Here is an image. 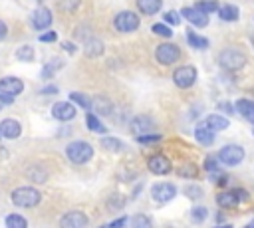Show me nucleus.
<instances>
[{
    "mask_svg": "<svg viewBox=\"0 0 254 228\" xmlns=\"http://www.w3.org/2000/svg\"><path fill=\"white\" fill-rule=\"evenodd\" d=\"M42 200V194L32 186H18L12 190V202L18 208H32Z\"/></svg>",
    "mask_w": 254,
    "mask_h": 228,
    "instance_id": "obj_1",
    "label": "nucleus"
},
{
    "mask_svg": "<svg viewBox=\"0 0 254 228\" xmlns=\"http://www.w3.org/2000/svg\"><path fill=\"white\" fill-rule=\"evenodd\" d=\"M218 61H220V65H222L224 69H228V71H238V69H242V67L246 65V56H244L238 48H226V50L220 52Z\"/></svg>",
    "mask_w": 254,
    "mask_h": 228,
    "instance_id": "obj_2",
    "label": "nucleus"
},
{
    "mask_svg": "<svg viewBox=\"0 0 254 228\" xmlns=\"http://www.w3.org/2000/svg\"><path fill=\"white\" fill-rule=\"evenodd\" d=\"M65 155H67V159H69L71 163L83 165V163H87V161L93 157V149H91V145L85 143V141H73V143L67 145Z\"/></svg>",
    "mask_w": 254,
    "mask_h": 228,
    "instance_id": "obj_3",
    "label": "nucleus"
},
{
    "mask_svg": "<svg viewBox=\"0 0 254 228\" xmlns=\"http://www.w3.org/2000/svg\"><path fill=\"white\" fill-rule=\"evenodd\" d=\"M155 57H157L159 63L171 65V63H175V61L181 57V48L175 46V44H171V42H165V44H161V46L155 50Z\"/></svg>",
    "mask_w": 254,
    "mask_h": 228,
    "instance_id": "obj_4",
    "label": "nucleus"
},
{
    "mask_svg": "<svg viewBox=\"0 0 254 228\" xmlns=\"http://www.w3.org/2000/svg\"><path fill=\"white\" fill-rule=\"evenodd\" d=\"M113 26L117 32H133L139 28V16L135 12H129V10H123L115 16L113 20Z\"/></svg>",
    "mask_w": 254,
    "mask_h": 228,
    "instance_id": "obj_5",
    "label": "nucleus"
},
{
    "mask_svg": "<svg viewBox=\"0 0 254 228\" xmlns=\"http://www.w3.org/2000/svg\"><path fill=\"white\" fill-rule=\"evenodd\" d=\"M173 81H175L177 87L187 89L196 81V69L192 65H181L173 71Z\"/></svg>",
    "mask_w": 254,
    "mask_h": 228,
    "instance_id": "obj_6",
    "label": "nucleus"
},
{
    "mask_svg": "<svg viewBox=\"0 0 254 228\" xmlns=\"http://www.w3.org/2000/svg\"><path fill=\"white\" fill-rule=\"evenodd\" d=\"M218 159H220L224 165L234 167V165L242 163V159H244V149H242L240 145H226V147L220 149Z\"/></svg>",
    "mask_w": 254,
    "mask_h": 228,
    "instance_id": "obj_7",
    "label": "nucleus"
},
{
    "mask_svg": "<svg viewBox=\"0 0 254 228\" xmlns=\"http://www.w3.org/2000/svg\"><path fill=\"white\" fill-rule=\"evenodd\" d=\"M175 194H177V188H175L173 184H167V182H159V184H155V186L151 188V196H153L157 202H161V204L173 200Z\"/></svg>",
    "mask_w": 254,
    "mask_h": 228,
    "instance_id": "obj_8",
    "label": "nucleus"
},
{
    "mask_svg": "<svg viewBox=\"0 0 254 228\" xmlns=\"http://www.w3.org/2000/svg\"><path fill=\"white\" fill-rule=\"evenodd\" d=\"M87 216L81 212V210H71V212H67L62 220H60V224L64 226V228H83V226H87Z\"/></svg>",
    "mask_w": 254,
    "mask_h": 228,
    "instance_id": "obj_9",
    "label": "nucleus"
},
{
    "mask_svg": "<svg viewBox=\"0 0 254 228\" xmlns=\"http://www.w3.org/2000/svg\"><path fill=\"white\" fill-rule=\"evenodd\" d=\"M183 18L187 22H190L192 26H198V28H204L208 24V18H206V12H202L200 8H183Z\"/></svg>",
    "mask_w": 254,
    "mask_h": 228,
    "instance_id": "obj_10",
    "label": "nucleus"
},
{
    "mask_svg": "<svg viewBox=\"0 0 254 228\" xmlns=\"http://www.w3.org/2000/svg\"><path fill=\"white\" fill-rule=\"evenodd\" d=\"M147 167H149V171L153 174H167V172H171V161L165 155H153L149 159Z\"/></svg>",
    "mask_w": 254,
    "mask_h": 228,
    "instance_id": "obj_11",
    "label": "nucleus"
},
{
    "mask_svg": "<svg viewBox=\"0 0 254 228\" xmlns=\"http://www.w3.org/2000/svg\"><path fill=\"white\" fill-rule=\"evenodd\" d=\"M52 115L58 119V121H71L75 117V107L67 101H60L52 107Z\"/></svg>",
    "mask_w": 254,
    "mask_h": 228,
    "instance_id": "obj_12",
    "label": "nucleus"
},
{
    "mask_svg": "<svg viewBox=\"0 0 254 228\" xmlns=\"http://www.w3.org/2000/svg\"><path fill=\"white\" fill-rule=\"evenodd\" d=\"M50 24H52V12L48 8H44V6H40L32 14V26L36 30H46V28H50Z\"/></svg>",
    "mask_w": 254,
    "mask_h": 228,
    "instance_id": "obj_13",
    "label": "nucleus"
},
{
    "mask_svg": "<svg viewBox=\"0 0 254 228\" xmlns=\"http://www.w3.org/2000/svg\"><path fill=\"white\" fill-rule=\"evenodd\" d=\"M0 91L2 93H8V95H18L24 91V83L18 79V77H2L0 79Z\"/></svg>",
    "mask_w": 254,
    "mask_h": 228,
    "instance_id": "obj_14",
    "label": "nucleus"
},
{
    "mask_svg": "<svg viewBox=\"0 0 254 228\" xmlns=\"http://www.w3.org/2000/svg\"><path fill=\"white\" fill-rule=\"evenodd\" d=\"M153 127H155V123H153V119L147 117V115H137V117H133V121H131V131L137 133V135H145V133H149Z\"/></svg>",
    "mask_w": 254,
    "mask_h": 228,
    "instance_id": "obj_15",
    "label": "nucleus"
},
{
    "mask_svg": "<svg viewBox=\"0 0 254 228\" xmlns=\"http://www.w3.org/2000/svg\"><path fill=\"white\" fill-rule=\"evenodd\" d=\"M214 129L204 121V123H198L196 125V129H194V137H196V141L200 143V145H210L212 141H214Z\"/></svg>",
    "mask_w": 254,
    "mask_h": 228,
    "instance_id": "obj_16",
    "label": "nucleus"
},
{
    "mask_svg": "<svg viewBox=\"0 0 254 228\" xmlns=\"http://www.w3.org/2000/svg\"><path fill=\"white\" fill-rule=\"evenodd\" d=\"M20 133H22V127H20L18 121H14V119H4V121L0 123V135L6 137V139H18Z\"/></svg>",
    "mask_w": 254,
    "mask_h": 228,
    "instance_id": "obj_17",
    "label": "nucleus"
},
{
    "mask_svg": "<svg viewBox=\"0 0 254 228\" xmlns=\"http://www.w3.org/2000/svg\"><path fill=\"white\" fill-rule=\"evenodd\" d=\"M161 6H163V0H137V8L147 16L157 14L161 10Z\"/></svg>",
    "mask_w": 254,
    "mask_h": 228,
    "instance_id": "obj_18",
    "label": "nucleus"
},
{
    "mask_svg": "<svg viewBox=\"0 0 254 228\" xmlns=\"http://www.w3.org/2000/svg\"><path fill=\"white\" fill-rule=\"evenodd\" d=\"M216 202H218V206H220V208H234L240 200H238L236 192H234V190H230V192H220V194L216 196Z\"/></svg>",
    "mask_w": 254,
    "mask_h": 228,
    "instance_id": "obj_19",
    "label": "nucleus"
},
{
    "mask_svg": "<svg viewBox=\"0 0 254 228\" xmlns=\"http://www.w3.org/2000/svg\"><path fill=\"white\" fill-rule=\"evenodd\" d=\"M236 111L242 117H246L248 121H254V101H250V99H238Z\"/></svg>",
    "mask_w": 254,
    "mask_h": 228,
    "instance_id": "obj_20",
    "label": "nucleus"
},
{
    "mask_svg": "<svg viewBox=\"0 0 254 228\" xmlns=\"http://www.w3.org/2000/svg\"><path fill=\"white\" fill-rule=\"evenodd\" d=\"M218 16H220V20H224V22H236V20H238V8H236L234 4L220 6V8H218Z\"/></svg>",
    "mask_w": 254,
    "mask_h": 228,
    "instance_id": "obj_21",
    "label": "nucleus"
},
{
    "mask_svg": "<svg viewBox=\"0 0 254 228\" xmlns=\"http://www.w3.org/2000/svg\"><path fill=\"white\" fill-rule=\"evenodd\" d=\"M85 125H87V129L89 131H93V133H97V135H101V133H105L107 129H105V125L97 119V115L95 113H85Z\"/></svg>",
    "mask_w": 254,
    "mask_h": 228,
    "instance_id": "obj_22",
    "label": "nucleus"
},
{
    "mask_svg": "<svg viewBox=\"0 0 254 228\" xmlns=\"http://www.w3.org/2000/svg\"><path fill=\"white\" fill-rule=\"evenodd\" d=\"M99 54H103V44L97 38H87V42H85V56L95 57Z\"/></svg>",
    "mask_w": 254,
    "mask_h": 228,
    "instance_id": "obj_23",
    "label": "nucleus"
},
{
    "mask_svg": "<svg viewBox=\"0 0 254 228\" xmlns=\"http://www.w3.org/2000/svg\"><path fill=\"white\" fill-rule=\"evenodd\" d=\"M187 42H189V46H192L194 50H204V48H208V40L202 38V36H198V34H194V32H187Z\"/></svg>",
    "mask_w": 254,
    "mask_h": 228,
    "instance_id": "obj_24",
    "label": "nucleus"
},
{
    "mask_svg": "<svg viewBox=\"0 0 254 228\" xmlns=\"http://www.w3.org/2000/svg\"><path fill=\"white\" fill-rule=\"evenodd\" d=\"M91 107L97 111V113H103V115H109L111 113V101L107 97H95L91 101Z\"/></svg>",
    "mask_w": 254,
    "mask_h": 228,
    "instance_id": "obj_25",
    "label": "nucleus"
},
{
    "mask_svg": "<svg viewBox=\"0 0 254 228\" xmlns=\"http://www.w3.org/2000/svg\"><path fill=\"white\" fill-rule=\"evenodd\" d=\"M206 123H208L214 131H222V129L228 127V119L222 117V115H210V117H206Z\"/></svg>",
    "mask_w": 254,
    "mask_h": 228,
    "instance_id": "obj_26",
    "label": "nucleus"
},
{
    "mask_svg": "<svg viewBox=\"0 0 254 228\" xmlns=\"http://www.w3.org/2000/svg\"><path fill=\"white\" fill-rule=\"evenodd\" d=\"M6 226L8 228H26L28 226V220L24 216H20V214H10L6 218Z\"/></svg>",
    "mask_w": 254,
    "mask_h": 228,
    "instance_id": "obj_27",
    "label": "nucleus"
},
{
    "mask_svg": "<svg viewBox=\"0 0 254 228\" xmlns=\"http://www.w3.org/2000/svg\"><path fill=\"white\" fill-rule=\"evenodd\" d=\"M64 65V61L62 59H52L50 63H46L44 65V71H42V77L44 79H48V77H52L56 71H58V67H62Z\"/></svg>",
    "mask_w": 254,
    "mask_h": 228,
    "instance_id": "obj_28",
    "label": "nucleus"
},
{
    "mask_svg": "<svg viewBox=\"0 0 254 228\" xmlns=\"http://www.w3.org/2000/svg\"><path fill=\"white\" fill-rule=\"evenodd\" d=\"M101 147L107 149V151H121L125 145L119 141V139H113V137H103L101 139Z\"/></svg>",
    "mask_w": 254,
    "mask_h": 228,
    "instance_id": "obj_29",
    "label": "nucleus"
},
{
    "mask_svg": "<svg viewBox=\"0 0 254 228\" xmlns=\"http://www.w3.org/2000/svg\"><path fill=\"white\" fill-rule=\"evenodd\" d=\"M16 57L20 61H32L34 59V50L30 46H22V48L16 50Z\"/></svg>",
    "mask_w": 254,
    "mask_h": 228,
    "instance_id": "obj_30",
    "label": "nucleus"
},
{
    "mask_svg": "<svg viewBox=\"0 0 254 228\" xmlns=\"http://www.w3.org/2000/svg\"><path fill=\"white\" fill-rule=\"evenodd\" d=\"M69 99H71V101H75L77 105L85 107V109H89V107H91V99H89L87 95L79 93V91H73V93H69Z\"/></svg>",
    "mask_w": 254,
    "mask_h": 228,
    "instance_id": "obj_31",
    "label": "nucleus"
},
{
    "mask_svg": "<svg viewBox=\"0 0 254 228\" xmlns=\"http://www.w3.org/2000/svg\"><path fill=\"white\" fill-rule=\"evenodd\" d=\"M179 174H181V176H187V178H194V176L198 174V169H196L192 163H187V165H183V167L179 169Z\"/></svg>",
    "mask_w": 254,
    "mask_h": 228,
    "instance_id": "obj_32",
    "label": "nucleus"
},
{
    "mask_svg": "<svg viewBox=\"0 0 254 228\" xmlns=\"http://www.w3.org/2000/svg\"><path fill=\"white\" fill-rule=\"evenodd\" d=\"M206 216H208V210H206L204 206H194V208L190 210V218H192V222H204Z\"/></svg>",
    "mask_w": 254,
    "mask_h": 228,
    "instance_id": "obj_33",
    "label": "nucleus"
},
{
    "mask_svg": "<svg viewBox=\"0 0 254 228\" xmlns=\"http://www.w3.org/2000/svg\"><path fill=\"white\" fill-rule=\"evenodd\" d=\"M58 6L62 12H75L79 6V0H58Z\"/></svg>",
    "mask_w": 254,
    "mask_h": 228,
    "instance_id": "obj_34",
    "label": "nucleus"
},
{
    "mask_svg": "<svg viewBox=\"0 0 254 228\" xmlns=\"http://www.w3.org/2000/svg\"><path fill=\"white\" fill-rule=\"evenodd\" d=\"M196 8H200L202 12H216L218 10V2L216 0H202L196 4Z\"/></svg>",
    "mask_w": 254,
    "mask_h": 228,
    "instance_id": "obj_35",
    "label": "nucleus"
},
{
    "mask_svg": "<svg viewBox=\"0 0 254 228\" xmlns=\"http://www.w3.org/2000/svg\"><path fill=\"white\" fill-rule=\"evenodd\" d=\"M131 222H133L135 228H149V226H151V218H147L145 214H137Z\"/></svg>",
    "mask_w": 254,
    "mask_h": 228,
    "instance_id": "obj_36",
    "label": "nucleus"
},
{
    "mask_svg": "<svg viewBox=\"0 0 254 228\" xmlns=\"http://www.w3.org/2000/svg\"><path fill=\"white\" fill-rule=\"evenodd\" d=\"M153 32L159 34V36H163V38H171V36H173V30H171L167 24H155V26H153Z\"/></svg>",
    "mask_w": 254,
    "mask_h": 228,
    "instance_id": "obj_37",
    "label": "nucleus"
},
{
    "mask_svg": "<svg viewBox=\"0 0 254 228\" xmlns=\"http://www.w3.org/2000/svg\"><path fill=\"white\" fill-rule=\"evenodd\" d=\"M163 20H165L167 24H171V26L181 24V18H179V14H177V12H165V14H163Z\"/></svg>",
    "mask_w": 254,
    "mask_h": 228,
    "instance_id": "obj_38",
    "label": "nucleus"
},
{
    "mask_svg": "<svg viewBox=\"0 0 254 228\" xmlns=\"http://www.w3.org/2000/svg\"><path fill=\"white\" fill-rule=\"evenodd\" d=\"M185 194H189L190 198H198V196L202 194V188L196 186V184H192V186H187V188H185Z\"/></svg>",
    "mask_w": 254,
    "mask_h": 228,
    "instance_id": "obj_39",
    "label": "nucleus"
},
{
    "mask_svg": "<svg viewBox=\"0 0 254 228\" xmlns=\"http://www.w3.org/2000/svg\"><path fill=\"white\" fill-rule=\"evenodd\" d=\"M58 40V34L56 32H44V34H40V42H44V44H50V42H56Z\"/></svg>",
    "mask_w": 254,
    "mask_h": 228,
    "instance_id": "obj_40",
    "label": "nucleus"
},
{
    "mask_svg": "<svg viewBox=\"0 0 254 228\" xmlns=\"http://www.w3.org/2000/svg\"><path fill=\"white\" fill-rule=\"evenodd\" d=\"M161 135H139V141L141 143H153V141H159Z\"/></svg>",
    "mask_w": 254,
    "mask_h": 228,
    "instance_id": "obj_41",
    "label": "nucleus"
},
{
    "mask_svg": "<svg viewBox=\"0 0 254 228\" xmlns=\"http://www.w3.org/2000/svg\"><path fill=\"white\" fill-rule=\"evenodd\" d=\"M204 169H206V171H216V159H214V157H206Z\"/></svg>",
    "mask_w": 254,
    "mask_h": 228,
    "instance_id": "obj_42",
    "label": "nucleus"
},
{
    "mask_svg": "<svg viewBox=\"0 0 254 228\" xmlns=\"http://www.w3.org/2000/svg\"><path fill=\"white\" fill-rule=\"evenodd\" d=\"M0 101L6 103V105H12L14 103V95H8V93H2L0 91Z\"/></svg>",
    "mask_w": 254,
    "mask_h": 228,
    "instance_id": "obj_43",
    "label": "nucleus"
},
{
    "mask_svg": "<svg viewBox=\"0 0 254 228\" xmlns=\"http://www.w3.org/2000/svg\"><path fill=\"white\" fill-rule=\"evenodd\" d=\"M234 192H236V196H238V200H240V202L248 198V192H246V190H242V188H238V190H234Z\"/></svg>",
    "mask_w": 254,
    "mask_h": 228,
    "instance_id": "obj_44",
    "label": "nucleus"
},
{
    "mask_svg": "<svg viewBox=\"0 0 254 228\" xmlns=\"http://www.w3.org/2000/svg\"><path fill=\"white\" fill-rule=\"evenodd\" d=\"M64 50L73 54V52H75V44H71V42H64Z\"/></svg>",
    "mask_w": 254,
    "mask_h": 228,
    "instance_id": "obj_45",
    "label": "nucleus"
},
{
    "mask_svg": "<svg viewBox=\"0 0 254 228\" xmlns=\"http://www.w3.org/2000/svg\"><path fill=\"white\" fill-rule=\"evenodd\" d=\"M6 32H8V28H6V24L0 20V40H4V36H6Z\"/></svg>",
    "mask_w": 254,
    "mask_h": 228,
    "instance_id": "obj_46",
    "label": "nucleus"
},
{
    "mask_svg": "<svg viewBox=\"0 0 254 228\" xmlns=\"http://www.w3.org/2000/svg\"><path fill=\"white\" fill-rule=\"evenodd\" d=\"M42 93H58V87H56V85H52V87H44Z\"/></svg>",
    "mask_w": 254,
    "mask_h": 228,
    "instance_id": "obj_47",
    "label": "nucleus"
},
{
    "mask_svg": "<svg viewBox=\"0 0 254 228\" xmlns=\"http://www.w3.org/2000/svg\"><path fill=\"white\" fill-rule=\"evenodd\" d=\"M125 222H127V218H119V220H113L109 226H123Z\"/></svg>",
    "mask_w": 254,
    "mask_h": 228,
    "instance_id": "obj_48",
    "label": "nucleus"
},
{
    "mask_svg": "<svg viewBox=\"0 0 254 228\" xmlns=\"http://www.w3.org/2000/svg\"><path fill=\"white\" fill-rule=\"evenodd\" d=\"M220 107H222L224 111H228V113H232V107H230L228 103H220Z\"/></svg>",
    "mask_w": 254,
    "mask_h": 228,
    "instance_id": "obj_49",
    "label": "nucleus"
},
{
    "mask_svg": "<svg viewBox=\"0 0 254 228\" xmlns=\"http://www.w3.org/2000/svg\"><path fill=\"white\" fill-rule=\"evenodd\" d=\"M250 38H252V44H254V34H252V36H250Z\"/></svg>",
    "mask_w": 254,
    "mask_h": 228,
    "instance_id": "obj_50",
    "label": "nucleus"
},
{
    "mask_svg": "<svg viewBox=\"0 0 254 228\" xmlns=\"http://www.w3.org/2000/svg\"><path fill=\"white\" fill-rule=\"evenodd\" d=\"M0 137H2V135H0Z\"/></svg>",
    "mask_w": 254,
    "mask_h": 228,
    "instance_id": "obj_51",
    "label": "nucleus"
}]
</instances>
